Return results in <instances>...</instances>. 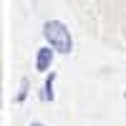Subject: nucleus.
<instances>
[{"instance_id":"3","label":"nucleus","mask_w":126,"mask_h":126,"mask_svg":"<svg viewBox=\"0 0 126 126\" xmlns=\"http://www.w3.org/2000/svg\"><path fill=\"white\" fill-rule=\"evenodd\" d=\"M53 83H56V71H50V76L46 78V83H43V93H40V98L43 101H53Z\"/></svg>"},{"instance_id":"2","label":"nucleus","mask_w":126,"mask_h":126,"mask_svg":"<svg viewBox=\"0 0 126 126\" xmlns=\"http://www.w3.org/2000/svg\"><path fill=\"white\" fill-rule=\"evenodd\" d=\"M50 63H53V48H50V46L38 48V56H35V71L48 73V71H50Z\"/></svg>"},{"instance_id":"4","label":"nucleus","mask_w":126,"mask_h":126,"mask_svg":"<svg viewBox=\"0 0 126 126\" xmlns=\"http://www.w3.org/2000/svg\"><path fill=\"white\" fill-rule=\"evenodd\" d=\"M28 88H30V83H28V78H23V81H20V91L15 93V103H23V101H25Z\"/></svg>"},{"instance_id":"5","label":"nucleus","mask_w":126,"mask_h":126,"mask_svg":"<svg viewBox=\"0 0 126 126\" xmlns=\"http://www.w3.org/2000/svg\"><path fill=\"white\" fill-rule=\"evenodd\" d=\"M30 126H46V124H40V121H35V124H30Z\"/></svg>"},{"instance_id":"1","label":"nucleus","mask_w":126,"mask_h":126,"mask_svg":"<svg viewBox=\"0 0 126 126\" xmlns=\"http://www.w3.org/2000/svg\"><path fill=\"white\" fill-rule=\"evenodd\" d=\"M43 35L48 40V46L58 50V53H71L73 50V40H71V30L61 23V20H48L43 25Z\"/></svg>"}]
</instances>
